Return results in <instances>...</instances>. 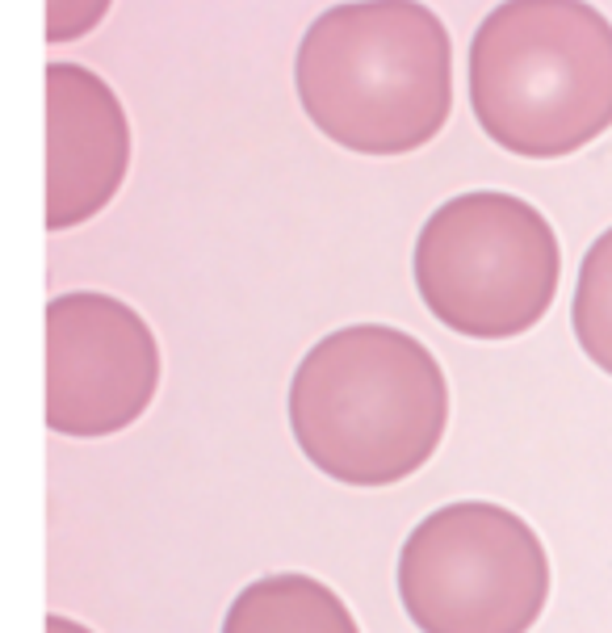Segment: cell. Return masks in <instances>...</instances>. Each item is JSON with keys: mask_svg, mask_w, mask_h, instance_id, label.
Instances as JSON below:
<instances>
[{"mask_svg": "<svg viewBox=\"0 0 612 633\" xmlns=\"http://www.w3.org/2000/svg\"><path fill=\"white\" fill-rule=\"evenodd\" d=\"M114 0H46V43H76L110 17Z\"/></svg>", "mask_w": 612, "mask_h": 633, "instance_id": "30bf717a", "label": "cell"}, {"mask_svg": "<svg viewBox=\"0 0 612 633\" xmlns=\"http://www.w3.org/2000/svg\"><path fill=\"white\" fill-rule=\"evenodd\" d=\"M570 323H575V340L591 357V365L612 373V227L591 243L579 264Z\"/></svg>", "mask_w": 612, "mask_h": 633, "instance_id": "9c48e42d", "label": "cell"}, {"mask_svg": "<svg viewBox=\"0 0 612 633\" xmlns=\"http://www.w3.org/2000/svg\"><path fill=\"white\" fill-rule=\"evenodd\" d=\"M131 118L105 76L46 64V231L97 219L131 173Z\"/></svg>", "mask_w": 612, "mask_h": 633, "instance_id": "52a82bcc", "label": "cell"}, {"mask_svg": "<svg viewBox=\"0 0 612 633\" xmlns=\"http://www.w3.org/2000/svg\"><path fill=\"white\" fill-rule=\"evenodd\" d=\"M160 386V344L147 319L110 294L46 302V424L59 437L131 428Z\"/></svg>", "mask_w": 612, "mask_h": 633, "instance_id": "8992f818", "label": "cell"}, {"mask_svg": "<svg viewBox=\"0 0 612 633\" xmlns=\"http://www.w3.org/2000/svg\"><path fill=\"white\" fill-rule=\"evenodd\" d=\"M46 633H93L80 621H67V617H46Z\"/></svg>", "mask_w": 612, "mask_h": 633, "instance_id": "8fae6325", "label": "cell"}, {"mask_svg": "<svg viewBox=\"0 0 612 633\" xmlns=\"http://www.w3.org/2000/svg\"><path fill=\"white\" fill-rule=\"evenodd\" d=\"M298 105L323 139L357 155H407L453 114V38L424 0H344L294 51Z\"/></svg>", "mask_w": 612, "mask_h": 633, "instance_id": "6da1fadb", "label": "cell"}, {"mask_svg": "<svg viewBox=\"0 0 612 633\" xmlns=\"http://www.w3.org/2000/svg\"><path fill=\"white\" fill-rule=\"evenodd\" d=\"M416 290L449 331L512 340L537 328L562 282V248L533 202L499 189L458 193L416 240Z\"/></svg>", "mask_w": 612, "mask_h": 633, "instance_id": "277c9868", "label": "cell"}, {"mask_svg": "<svg viewBox=\"0 0 612 633\" xmlns=\"http://www.w3.org/2000/svg\"><path fill=\"white\" fill-rule=\"evenodd\" d=\"M222 633H361L349 604L311 575L256 579L227 608Z\"/></svg>", "mask_w": 612, "mask_h": 633, "instance_id": "ba28073f", "label": "cell"}, {"mask_svg": "<svg viewBox=\"0 0 612 633\" xmlns=\"http://www.w3.org/2000/svg\"><path fill=\"white\" fill-rule=\"evenodd\" d=\"M482 134L520 160H567L612 131V22L591 0H499L466 64Z\"/></svg>", "mask_w": 612, "mask_h": 633, "instance_id": "3957f363", "label": "cell"}, {"mask_svg": "<svg viewBox=\"0 0 612 633\" xmlns=\"http://www.w3.org/2000/svg\"><path fill=\"white\" fill-rule=\"evenodd\" d=\"M399 600L420 633H528L549 600L546 546L499 503H449L403 541Z\"/></svg>", "mask_w": 612, "mask_h": 633, "instance_id": "5b68a950", "label": "cell"}, {"mask_svg": "<svg viewBox=\"0 0 612 633\" xmlns=\"http://www.w3.org/2000/svg\"><path fill=\"white\" fill-rule=\"evenodd\" d=\"M449 386L411 331L352 323L323 336L290 382V428L311 466L349 487H390L428 466Z\"/></svg>", "mask_w": 612, "mask_h": 633, "instance_id": "7a4b0ae2", "label": "cell"}]
</instances>
